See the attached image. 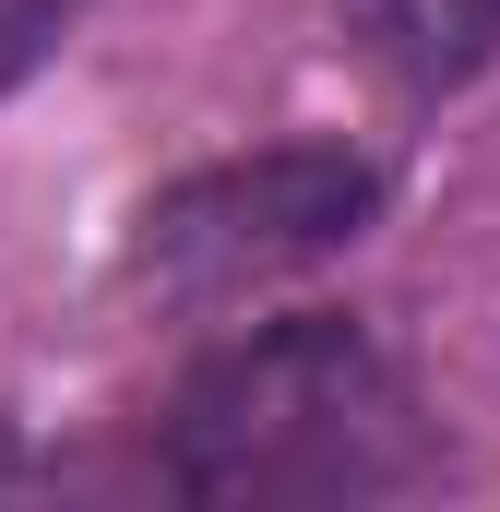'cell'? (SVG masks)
Returning a JSON list of instances; mask_svg holds the SVG:
<instances>
[{
    "instance_id": "obj_1",
    "label": "cell",
    "mask_w": 500,
    "mask_h": 512,
    "mask_svg": "<svg viewBox=\"0 0 500 512\" xmlns=\"http://www.w3.org/2000/svg\"><path fill=\"white\" fill-rule=\"evenodd\" d=\"M155 477L179 501H393L441 477L405 370L358 322H262L167 393Z\"/></svg>"
},
{
    "instance_id": "obj_2",
    "label": "cell",
    "mask_w": 500,
    "mask_h": 512,
    "mask_svg": "<svg viewBox=\"0 0 500 512\" xmlns=\"http://www.w3.org/2000/svg\"><path fill=\"white\" fill-rule=\"evenodd\" d=\"M370 203H381L370 155H346V143H274V155L179 179L143 215V274L179 286V298H239V286H274L298 262L346 251L370 227Z\"/></svg>"
},
{
    "instance_id": "obj_3",
    "label": "cell",
    "mask_w": 500,
    "mask_h": 512,
    "mask_svg": "<svg viewBox=\"0 0 500 512\" xmlns=\"http://www.w3.org/2000/svg\"><path fill=\"white\" fill-rule=\"evenodd\" d=\"M346 24L405 96H453L500 60V0H346Z\"/></svg>"
},
{
    "instance_id": "obj_4",
    "label": "cell",
    "mask_w": 500,
    "mask_h": 512,
    "mask_svg": "<svg viewBox=\"0 0 500 512\" xmlns=\"http://www.w3.org/2000/svg\"><path fill=\"white\" fill-rule=\"evenodd\" d=\"M72 12H84V0H0V96H12L60 36H72Z\"/></svg>"
}]
</instances>
